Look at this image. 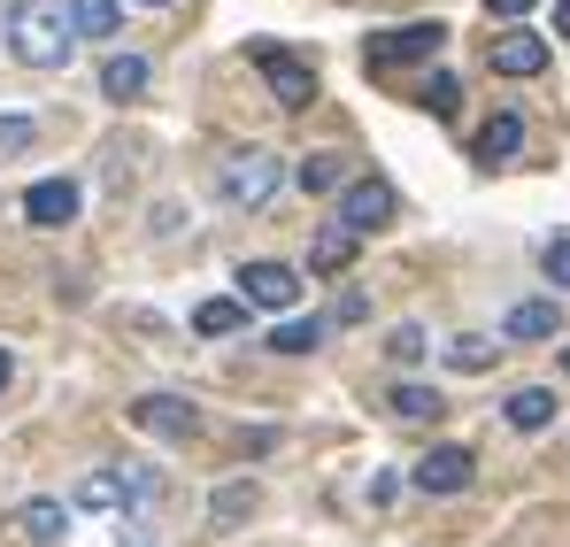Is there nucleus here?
Returning a JSON list of instances; mask_svg holds the SVG:
<instances>
[{"instance_id":"nucleus-32","label":"nucleus","mask_w":570,"mask_h":547,"mask_svg":"<svg viewBox=\"0 0 570 547\" xmlns=\"http://www.w3.org/2000/svg\"><path fill=\"white\" fill-rule=\"evenodd\" d=\"M139 8H170V0H139Z\"/></svg>"},{"instance_id":"nucleus-1","label":"nucleus","mask_w":570,"mask_h":547,"mask_svg":"<svg viewBox=\"0 0 570 547\" xmlns=\"http://www.w3.org/2000/svg\"><path fill=\"white\" fill-rule=\"evenodd\" d=\"M8 55H16L23 70H62V62L78 55L70 8H62V0H16V8H8Z\"/></svg>"},{"instance_id":"nucleus-19","label":"nucleus","mask_w":570,"mask_h":547,"mask_svg":"<svg viewBox=\"0 0 570 547\" xmlns=\"http://www.w3.org/2000/svg\"><path fill=\"white\" fill-rule=\"evenodd\" d=\"M255 509H263V486H255V478H232V486H216V501H208L216 525H239V517H255Z\"/></svg>"},{"instance_id":"nucleus-21","label":"nucleus","mask_w":570,"mask_h":547,"mask_svg":"<svg viewBox=\"0 0 570 547\" xmlns=\"http://www.w3.org/2000/svg\"><path fill=\"white\" fill-rule=\"evenodd\" d=\"M385 409H393L401 424H432V417H440L448 401H440L432 385H393V393H385Z\"/></svg>"},{"instance_id":"nucleus-4","label":"nucleus","mask_w":570,"mask_h":547,"mask_svg":"<svg viewBox=\"0 0 570 547\" xmlns=\"http://www.w3.org/2000/svg\"><path fill=\"white\" fill-rule=\"evenodd\" d=\"M448 47V23H393L379 39H363V62L371 70H401V62H432Z\"/></svg>"},{"instance_id":"nucleus-2","label":"nucleus","mask_w":570,"mask_h":547,"mask_svg":"<svg viewBox=\"0 0 570 547\" xmlns=\"http://www.w3.org/2000/svg\"><path fill=\"white\" fill-rule=\"evenodd\" d=\"M278 185H285V163L271 155V147H239V155L216 163V193H224L232 208H263Z\"/></svg>"},{"instance_id":"nucleus-5","label":"nucleus","mask_w":570,"mask_h":547,"mask_svg":"<svg viewBox=\"0 0 570 547\" xmlns=\"http://www.w3.org/2000/svg\"><path fill=\"white\" fill-rule=\"evenodd\" d=\"M393 208H401V201H393V185H385V178H347V185H340V224H347L355 240L379 232V224H393Z\"/></svg>"},{"instance_id":"nucleus-15","label":"nucleus","mask_w":570,"mask_h":547,"mask_svg":"<svg viewBox=\"0 0 570 547\" xmlns=\"http://www.w3.org/2000/svg\"><path fill=\"white\" fill-rule=\"evenodd\" d=\"M355 247H363V240H355L347 224H324V232H316V247H308V271H316V277H340L347 263H355Z\"/></svg>"},{"instance_id":"nucleus-18","label":"nucleus","mask_w":570,"mask_h":547,"mask_svg":"<svg viewBox=\"0 0 570 547\" xmlns=\"http://www.w3.org/2000/svg\"><path fill=\"white\" fill-rule=\"evenodd\" d=\"M239 324H247V301H239V293H224V301H200V309H193V332H200V340H224V332H239Z\"/></svg>"},{"instance_id":"nucleus-24","label":"nucleus","mask_w":570,"mask_h":547,"mask_svg":"<svg viewBox=\"0 0 570 547\" xmlns=\"http://www.w3.org/2000/svg\"><path fill=\"white\" fill-rule=\"evenodd\" d=\"M455 100H463V86H455L448 70H432V78L416 86V108H432V116H455Z\"/></svg>"},{"instance_id":"nucleus-13","label":"nucleus","mask_w":570,"mask_h":547,"mask_svg":"<svg viewBox=\"0 0 570 547\" xmlns=\"http://www.w3.org/2000/svg\"><path fill=\"white\" fill-rule=\"evenodd\" d=\"M501 417H509V432H548V424H556V393H548V385H517V393L501 401Z\"/></svg>"},{"instance_id":"nucleus-26","label":"nucleus","mask_w":570,"mask_h":547,"mask_svg":"<svg viewBox=\"0 0 570 547\" xmlns=\"http://www.w3.org/2000/svg\"><path fill=\"white\" fill-rule=\"evenodd\" d=\"M540 277L570 293V240H548V247H540Z\"/></svg>"},{"instance_id":"nucleus-23","label":"nucleus","mask_w":570,"mask_h":547,"mask_svg":"<svg viewBox=\"0 0 570 547\" xmlns=\"http://www.w3.org/2000/svg\"><path fill=\"white\" fill-rule=\"evenodd\" d=\"M493 355H501V348H493L485 332H463V340H448V363L463 370V378H478V370H493Z\"/></svg>"},{"instance_id":"nucleus-22","label":"nucleus","mask_w":570,"mask_h":547,"mask_svg":"<svg viewBox=\"0 0 570 547\" xmlns=\"http://www.w3.org/2000/svg\"><path fill=\"white\" fill-rule=\"evenodd\" d=\"M271 348L278 355H316L324 348V316H285L278 332H271Z\"/></svg>"},{"instance_id":"nucleus-28","label":"nucleus","mask_w":570,"mask_h":547,"mask_svg":"<svg viewBox=\"0 0 570 547\" xmlns=\"http://www.w3.org/2000/svg\"><path fill=\"white\" fill-rule=\"evenodd\" d=\"M363 316H371V301H363V293H340V309H332V324H363Z\"/></svg>"},{"instance_id":"nucleus-11","label":"nucleus","mask_w":570,"mask_h":547,"mask_svg":"<svg viewBox=\"0 0 570 547\" xmlns=\"http://www.w3.org/2000/svg\"><path fill=\"white\" fill-rule=\"evenodd\" d=\"M517 155H524V116H517V108L485 116V124H478V163H517Z\"/></svg>"},{"instance_id":"nucleus-27","label":"nucleus","mask_w":570,"mask_h":547,"mask_svg":"<svg viewBox=\"0 0 570 547\" xmlns=\"http://www.w3.org/2000/svg\"><path fill=\"white\" fill-rule=\"evenodd\" d=\"M31 139H39V124H31V116H0V155H23Z\"/></svg>"},{"instance_id":"nucleus-25","label":"nucleus","mask_w":570,"mask_h":547,"mask_svg":"<svg viewBox=\"0 0 570 547\" xmlns=\"http://www.w3.org/2000/svg\"><path fill=\"white\" fill-rule=\"evenodd\" d=\"M385 355H393V363H424V355H432V348H424V324H393Z\"/></svg>"},{"instance_id":"nucleus-7","label":"nucleus","mask_w":570,"mask_h":547,"mask_svg":"<svg viewBox=\"0 0 570 547\" xmlns=\"http://www.w3.org/2000/svg\"><path fill=\"white\" fill-rule=\"evenodd\" d=\"M239 301L247 309H293L301 301V271L293 263H239Z\"/></svg>"},{"instance_id":"nucleus-20","label":"nucleus","mask_w":570,"mask_h":547,"mask_svg":"<svg viewBox=\"0 0 570 547\" xmlns=\"http://www.w3.org/2000/svg\"><path fill=\"white\" fill-rule=\"evenodd\" d=\"M293 185L301 193H340L347 185V155H301L293 163Z\"/></svg>"},{"instance_id":"nucleus-33","label":"nucleus","mask_w":570,"mask_h":547,"mask_svg":"<svg viewBox=\"0 0 570 547\" xmlns=\"http://www.w3.org/2000/svg\"><path fill=\"white\" fill-rule=\"evenodd\" d=\"M563 370H570V348H563Z\"/></svg>"},{"instance_id":"nucleus-8","label":"nucleus","mask_w":570,"mask_h":547,"mask_svg":"<svg viewBox=\"0 0 570 547\" xmlns=\"http://www.w3.org/2000/svg\"><path fill=\"white\" fill-rule=\"evenodd\" d=\"M471 478H478V456H471V448H432V456L409 470V486H416V494H440V501H448V494H463Z\"/></svg>"},{"instance_id":"nucleus-29","label":"nucleus","mask_w":570,"mask_h":547,"mask_svg":"<svg viewBox=\"0 0 570 547\" xmlns=\"http://www.w3.org/2000/svg\"><path fill=\"white\" fill-rule=\"evenodd\" d=\"M540 0H485V16H501V23H517V16H532Z\"/></svg>"},{"instance_id":"nucleus-3","label":"nucleus","mask_w":570,"mask_h":547,"mask_svg":"<svg viewBox=\"0 0 570 547\" xmlns=\"http://www.w3.org/2000/svg\"><path fill=\"white\" fill-rule=\"evenodd\" d=\"M247 62L263 70V86H271L278 108H308V100H316V70H308V55H293V47H278V39H255Z\"/></svg>"},{"instance_id":"nucleus-17","label":"nucleus","mask_w":570,"mask_h":547,"mask_svg":"<svg viewBox=\"0 0 570 547\" xmlns=\"http://www.w3.org/2000/svg\"><path fill=\"white\" fill-rule=\"evenodd\" d=\"M124 8L116 0H70V39H116Z\"/></svg>"},{"instance_id":"nucleus-16","label":"nucleus","mask_w":570,"mask_h":547,"mask_svg":"<svg viewBox=\"0 0 570 547\" xmlns=\"http://www.w3.org/2000/svg\"><path fill=\"white\" fill-rule=\"evenodd\" d=\"M147 78H155L147 55H108V62H100V92H108V100H139Z\"/></svg>"},{"instance_id":"nucleus-10","label":"nucleus","mask_w":570,"mask_h":547,"mask_svg":"<svg viewBox=\"0 0 570 547\" xmlns=\"http://www.w3.org/2000/svg\"><path fill=\"white\" fill-rule=\"evenodd\" d=\"M485 62H493L501 78H540V70H548V39L509 31V39H493V47H485Z\"/></svg>"},{"instance_id":"nucleus-9","label":"nucleus","mask_w":570,"mask_h":547,"mask_svg":"<svg viewBox=\"0 0 570 547\" xmlns=\"http://www.w3.org/2000/svg\"><path fill=\"white\" fill-rule=\"evenodd\" d=\"M78 178H39L31 193H23V216L39 224V232H62V224H78Z\"/></svg>"},{"instance_id":"nucleus-12","label":"nucleus","mask_w":570,"mask_h":547,"mask_svg":"<svg viewBox=\"0 0 570 547\" xmlns=\"http://www.w3.org/2000/svg\"><path fill=\"white\" fill-rule=\"evenodd\" d=\"M556 332H563V309H556V301H517V309L501 316V340H517V348H524V340H556Z\"/></svg>"},{"instance_id":"nucleus-6","label":"nucleus","mask_w":570,"mask_h":547,"mask_svg":"<svg viewBox=\"0 0 570 547\" xmlns=\"http://www.w3.org/2000/svg\"><path fill=\"white\" fill-rule=\"evenodd\" d=\"M124 417H131L139 432H155V440H193V432H200V409L178 401V393H139Z\"/></svg>"},{"instance_id":"nucleus-31","label":"nucleus","mask_w":570,"mask_h":547,"mask_svg":"<svg viewBox=\"0 0 570 547\" xmlns=\"http://www.w3.org/2000/svg\"><path fill=\"white\" fill-rule=\"evenodd\" d=\"M8 378H16V363H8V348H0V393H8Z\"/></svg>"},{"instance_id":"nucleus-14","label":"nucleus","mask_w":570,"mask_h":547,"mask_svg":"<svg viewBox=\"0 0 570 547\" xmlns=\"http://www.w3.org/2000/svg\"><path fill=\"white\" fill-rule=\"evenodd\" d=\"M16 533H23V540H39V547H55L62 533H70V509L39 494V501H23V509H16Z\"/></svg>"},{"instance_id":"nucleus-30","label":"nucleus","mask_w":570,"mask_h":547,"mask_svg":"<svg viewBox=\"0 0 570 547\" xmlns=\"http://www.w3.org/2000/svg\"><path fill=\"white\" fill-rule=\"evenodd\" d=\"M556 39H570V0H556Z\"/></svg>"}]
</instances>
